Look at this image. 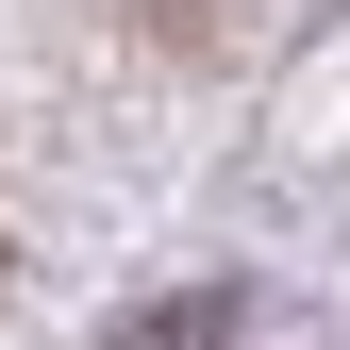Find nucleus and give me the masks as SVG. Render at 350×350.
Masks as SVG:
<instances>
[{
    "label": "nucleus",
    "mask_w": 350,
    "mask_h": 350,
    "mask_svg": "<svg viewBox=\"0 0 350 350\" xmlns=\"http://www.w3.org/2000/svg\"><path fill=\"white\" fill-rule=\"evenodd\" d=\"M217 334H234V284H184V300H150L117 350H217Z\"/></svg>",
    "instance_id": "obj_1"
}]
</instances>
